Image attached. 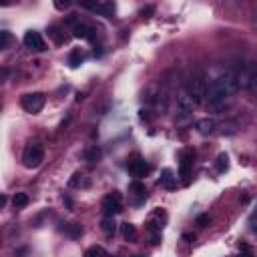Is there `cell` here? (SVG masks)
<instances>
[{
	"label": "cell",
	"instance_id": "obj_18",
	"mask_svg": "<svg viewBox=\"0 0 257 257\" xmlns=\"http://www.w3.org/2000/svg\"><path fill=\"white\" fill-rule=\"evenodd\" d=\"M84 257H110V255H108L102 247H96V245H94V247H88V249L84 251Z\"/></svg>",
	"mask_w": 257,
	"mask_h": 257
},
{
	"label": "cell",
	"instance_id": "obj_25",
	"mask_svg": "<svg viewBox=\"0 0 257 257\" xmlns=\"http://www.w3.org/2000/svg\"><path fill=\"white\" fill-rule=\"evenodd\" d=\"M195 223H197V225H199V227H205V225H207V223H209V217H207V215H199V217H197V221H195Z\"/></svg>",
	"mask_w": 257,
	"mask_h": 257
},
{
	"label": "cell",
	"instance_id": "obj_1",
	"mask_svg": "<svg viewBox=\"0 0 257 257\" xmlns=\"http://www.w3.org/2000/svg\"><path fill=\"white\" fill-rule=\"evenodd\" d=\"M239 90V78L235 72H223L219 74L217 78L211 80V84L207 86V104L215 110L223 108L231 98L233 94Z\"/></svg>",
	"mask_w": 257,
	"mask_h": 257
},
{
	"label": "cell",
	"instance_id": "obj_26",
	"mask_svg": "<svg viewBox=\"0 0 257 257\" xmlns=\"http://www.w3.org/2000/svg\"><path fill=\"white\" fill-rule=\"evenodd\" d=\"M54 6H56L58 10H64V8H68V6H70V2H68V0H64V2H62V0H56V2H54Z\"/></svg>",
	"mask_w": 257,
	"mask_h": 257
},
{
	"label": "cell",
	"instance_id": "obj_27",
	"mask_svg": "<svg viewBox=\"0 0 257 257\" xmlns=\"http://www.w3.org/2000/svg\"><path fill=\"white\" fill-rule=\"evenodd\" d=\"M153 12H155V8H153V6H147V8H143V10H141V14H143V16H149V14H153Z\"/></svg>",
	"mask_w": 257,
	"mask_h": 257
},
{
	"label": "cell",
	"instance_id": "obj_15",
	"mask_svg": "<svg viewBox=\"0 0 257 257\" xmlns=\"http://www.w3.org/2000/svg\"><path fill=\"white\" fill-rule=\"evenodd\" d=\"M163 187H167V189H173L175 187V177H173V173L169 171V169H165L163 171V177H161V181H159Z\"/></svg>",
	"mask_w": 257,
	"mask_h": 257
},
{
	"label": "cell",
	"instance_id": "obj_8",
	"mask_svg": "<svg viewBox=\"0 0 257 257\" xmlns=\"http://www.w3.org/2000/svg\"><path fill=\"white\" fill-rule=\"evenodd\" d=\"M82 6L88 8L90 12L100 14V16H110V14L114 12V2H104V0H98V2H84Z\"/></svg>",
	"mask_w": 257,
	"mask_h": 257
},
{
	"label": "cell",
	"instance_id": "obj_3",
	"mask_svg": "<svg viewBox=\"0 0 257 257\" xmlns=\"http://www.w3.org/2000/svg\"><path fill=\"white\" fill-rule=\"evenodd\" d=\"M42 161H44V147L40 143H36V141L28 143L24 153H22V165L26 169H36V167L42 165Z\"/></svg>",
	"mask_w": 257,
	"mask_h": 257
},
{
	"label": "cell",
	"instance_id": "obj_17",
	"mask_svg": "<svg viewBox=\"0 0 257 257\" xmlns=\"http://www.w3.org/2000/svg\"><path fill=\"white\" fill-rule=\"evenodd\" d=\"M120 229H122V237H124V239H128V241H135V239H137V229H135V225L124 223Z\"/></svg>",
	"mask_w": 257,
	"mask_h": 257
},
{
	"label": "cell",
	"instance_id": "obj_11",
	"mask_svg": "<svg viewBox=\"0 0 257 257\" xmlns=\"http://www.w3.org/2000/svg\"><path fill=\"white\" fill-rule=\"evenodd\" d=\"M195 128H197L201 135H211V133H215V128H217V122H215V118H199V120L195 122Z\"/></svg>",
	"mask_w": 257,
	"mask_h": 257
},
{
	"label": "cell",
	"instance_id": "obj_16",
	"mask_svg": "<svg viewBox=\"0 0 257 257\" xmlns=\"http://www.w3.org/2000/svg\"><path fill=\"white\" fill-rule=\"evenodd\" d=\"M12 205H14L16 209H24V207L28 205V195H26V193H16V195L12 197Z\"/></svg>",
	"mask_w": 257,
	"mask_h": 257
},
{
	"label": "cell",
	"instance_id": "obj_29",
	"mask_svg": "<svg viewBox=\"0 0 257 257\" xmlns=\"http://www.w3.org/2000/svg\"><path fill=\"white\" fill-rule=\"evenodd\" d=\"M135 257H145V255H135Z\"/></svg>",
	"mask_w": 257,
	"mask_h": 257
},
{
	"label": "cell",
	"instance_id": "obj_13",
	"mask_svg": "<svg viewBox=\"0 0 257 257\" xmlns=\"http://www.w3.org/2000/svg\"><path fill=\"white\" fill-rule=\"evenodd\" d=\"M100 229L104 231V235H114V231H116V221H114V217H104L102 221H100Z\"/></svg>",
	"mask_w": 257,
	"mask_h": 257
},
{
	"label": "cell",
	"instance_id": "obj_22",
	"mask_svg": "<svg viewBox=\"0 0 257 257\" xmlns=\"http://www.w3.org/2000/svg\"><path fill=\"white\" fill-rule=\"evenodd\" d=\"M229 159H227V155L225 153H221L219 157H217V171L219 173H223V171H227V167H229V163H227Z\"/></svg>",
	"mask_w": 257,
	"mask_h": 257
},
{
	"label": "cell",
	"instance_id": "obj_10",
	"mask_svg": "<svg viewBox=\"0 0 257 257\" xmlns=\"http://www.w3.org/2000/svg\"><path fill=\"white\" fill-rule=\"evenodd\" d=\"M191 165H193V153H191V151H185V153L181 155V169H179V175H181V179H183L185 185L189 183Z\"/></svg>",
	"mask_w": 257,
	"mask_h": 257
},
{
	"label": "cell",
	"instance_id": "obj_5",
	"mask_svg": "<svg viewBox=\"0 0 257 257\" xmlns=\"http://www.w3.org/2000/svg\"><path fill=\"white\" fill-rule=\"evenodd\" d=\"M20 104H22V108H24L26 112L36 114V112H40V110L44 108L46 96H44L42 92H28V94H24V96L20 98Z\"/></svg>",
	"mask_w": 257,
	"mask_h": 257
},
{
	"label": "cell",
	"instance_id": "obj_12",
	"mask_svg": "<svg viewBox=\"0 0 257 257\" xmlns=\"http://www.w3.org/2000/svg\"><path fill=\"white\" fill-rule=\"evenodd\" d=\"M72 32H74V36H76V38H92V32H94V30H92V28H88L86 24H80V22H78V24H74Z\"/></svg>",
	"mask_w": 257,
	"mask_h": 257
},
{
	"label": "cell",
	"instance_id": "obj_28",
	"mask_svg": "<svg viewBox=\"0 0 257 257\" xmlns=\"http://www.w3.org/2000/svg\"><path fill=\"white\" fill-rule=\"evenodd\" d=\"M237 257H251V255H247V253H241V255H237Z\"/></svg>",
	"mask_w": 257,
	"mask_h": 257
},
{
	"label": "cell",
	"instance_id": "obj_2",
	"mask_svg": "<svg viewBox=\"0 0 257 257\" xmlns=\"http://www.w3.org/2000/svg\"><path fill=\"white\" fill-rule=\"evenodd\" d=\"M187 94H189V98L193 100L195 106H199V104H203V102L207 100V82H205V78H203L201 74H195V76L189 80V84H187Z\"/></svg>",
	"mask_w": 257,
	"mask_h": 257
},
{
	"label": "cell",
	"instance_id": "obj_6",
	"mask_svg": "<svg viewBox=\"0 0 257 257\" xmlns=\"http://www.w3.org/2000/svg\"><path fill=\"white\" fill-rule=\"evenodd\" d=\"M122 211V203H120V195L116 191L108 193L104 199H102V213L104 217H114L116 213Z\"/></svg>",
	"mask_w": 257,
	"mask_h": 257
},
{
	"label": "cell",
	"instance_id": "obj_21",
	"mask_svg": "<svg viewBox=\"0 0 257 257\" xmlns=\"http://www.w3.org/2000/svg\"><path fill=\"white\" fill-rule=\"evenodd\" d=\"M80 62H82V54H80V50H72L70 56H68V64H70L72 68H76Z\"/></svg>",
	"mask_w": 257,
	"mask_h": 257
},
{
	"label": "cell",
	"instance_id": "obj_4",
	"mask_svg": "<svg viewBox=\"0 0 257 257\" xmlns=\"http://www.w3.org/2000/svg\"><path fill=\"white\" fill-rule=\"evenodd\" d=\"M193 108H195V104H193V100L189 98V94H187V92L179 94V98H177V118H175L177 126H185V124L191 122V118H193Z\"/></svg>",
	"mask_w": 257,
	"mask_h": 257
},
{
	"label": "cell",
	"instance_id": "obj_19",
	"mask_svg": "<svg viewBox=\"0 0 257 257\" xmlns=\"http://www.w3.org/2000/svg\"><path fill=\"white\" fill-rule=\"evenodd\" d=\"M131 193H135V195H139V197H147V189H145V185L143 183H139V181H135V183H131Z\"/></svg>",
	"mask_w": 257,
	"mask_h": 257
},
{
	"label": "cell",
	"instance_id": "obj_7",
	"mask_svg": "<svg viewBox=\"0 0 257 257\" xmlns=\"http://www.w3.org/2000/svg\"><path fill=\"white\" fill-rule=\"evenodd\" d=\"M24 46H26L28 50H34V52H42V50L46 48V44H44L40 32H36V30H28V32L24 34Z\"/></svg>",
	"mask_w": 257,
	"mask_h": 257
},
{
	"label": "cell",
	"instance_id": "obj_9",
	"mask_svg": "<svg viewBox=\"0 0 257 257\" xmlns=\"http://www.w3.org/2000/svg\"><path fill=\"white\" fill-rule=\"evenodd\" d=\"M126 169H128V173H131L133 177H137V179H141V177H145V175L149 173V165H147V161L141 159V157H135L133 161H128Z\"/></svg>",
	"mask_w": 257,
	"mask_h": 257
},
{
	"label": "cell",
	"instance_id": "obj_14",
	"mask_svg": "<svg viewBox=\"0 0 257 257\" xmlns=\"http://www.w3.org/2000/svg\"><path fill=\"white\" fill-rule=\"evenodd\" d=\"M247 88L251 90V94L257 96V66L247 72Z\"/></svg>",
	"mask_w": 257,
	"mask_h": 257
},
{
	"label": "cell",
	"instance_id": "obj_24",
	"mask_svg": "<svg viewBox=\"0 0 257 257\" xmlns=\"http://www.w3.org/2000/svg\"><path fill=\"white\" fill-rule=\"evenodd\" d=\"M8 42H10V32L8 30H2L0 32V48H6Z\"/></svg>",
	"mask_w": 257,
	"mask_h": 257
},
{
	"label": "cell",
	"instance_id": "obj_23",
	"mask_svg": "<svg viewBox=\"0 0 257 257\" xmlns=\"http://www.w3.org/2000/svg\"><path fill=\"white\" fill-rule=\"evenodd\" d=\"M84 157H86V161L94 163V161H98V157H100V151H98L96 147H92V149H88V151L84 153Z\"/></svg>",
	"mask_w": 257,
	"mask_h": 257
},
{
	"label": "cell",
	"instance_id": "obj_20",
	"mask_svg": "<svg viewBox=\"0 0 257 257\" xmlns=\"http://www.w3.org/2000/svg\"><path fill=\"white\" fill-rule=\"evenodd\" d=\"M66 233H68L72 239H78V237L82 235V227H80L78 223H70V225L66 227Z\"/></svg>",
	"mask_w": 257,
	"mask_h": 257
}]
</instances>
